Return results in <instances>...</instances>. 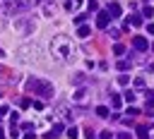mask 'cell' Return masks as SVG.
I'll list each match as a JSON object with an SVG mask.
<instances>
[{
	"label": "cell",
	"mask_w": 154,
	"mask_h": 139,
	"mask_svg": "<svg viewBox=\"0 0 154 139\" xmlns=\"http://www.w3.org/2000/svg\"><path fill=\"white\" fill-rule=\"evenodd\" d=\"M26 89L36 91V98H51L53 96V84L48 79H31V81H26Z\"/></svg>",
	"instance_id": "cell-2"
},
{
	"label": "cell",
	"mask_w": 154,
	"mask_h": 139,
	"mask_svg": "<svg viewBox=\"0 0 154 139\" xmlns=\"http://www.w3.org/2000/svg\"><path fill=\"white\" fill-rule=\"evenodd\" d=\"M72 101H75V103H84V101H87V89H77L75 96H72Z\"/></svg>",
	"instance_id": "cell-12"
},
{
	"label": "cell",
	"mask_w": 154,
	"mask_h": 139,
	"mask_svg": "<svg viewBox=\"0 0 154 139\" xmlns=\"http://www.w3.org/2000/svg\"><path fill=\"white\" fill-rule=\"evenodd\" d=\"M63 7H65L67 12H77V10L82 7V0H63Z\"/></svg>",
	"instance_id": "cell-8"
},
{
	"label": "cell",
	"mask_w": 154,
	"mask_h": 139,
	"mask_svg": "<svg viewBox=\"0 0 154 139\" xmlns=\"http://www.w3.org/2000/svg\"><path fill=\"white\" fill-rule=\"evenodd\" d=\"M142 17H144V19H152V17H154V7H152V5H144V7H142Z\"/></svg>",
	"instance_id": "cell-18"
},
{
	"label": "cell",
	"mask_w": 154,
	"mask_h": 139,
	"mask_svg": "<svg viewBox=\"0 0 154 139\" xmlns=\"http://www.w3.org/2000/svg\"><path fill=\"white\" fill-rule=\"evenodd\" d=\"M14 31H17L19 36H29L31 31H36V19H31V17L17 19V22H14Z\"/></svg>",
	"instance_id": "cell-3"
},
{
	"label": "cell",
	"mask_w": 154,
	"mask_h": 139,
	"mask_svg": "<svg viewBox=\"0 0 154 139\" xmlns=\"http://www.w3.org/2000/svg\"><path fill=\"white\" fill-rule=\"evenodd\" d=\"M19 105H22V108H29V105H34V101H29V98H22V101H19Z\"/></svg>",
	"instance_id": "cell-27"
},
{
	"label": "cell",
	"mask_w": 154,
	"mask_h": 139,
	"mask_svg": "<svg viewBox=\"0 0 154 139\" xmlns=\"http://www.w3.org/2000/svg\"><path fill=\"white\" fill-rule=\"evenodd\" d=\"M116 139H132L128 132H120V134H116Z\"/></svg>",
	"instance_id": "cell-32"
},
{
	"label": "cell",
	"mask_w": 154,
	"mask_h": 139,
	"mask_svg": "<svg viewBox=\"0 0 154 139\" xmlns=\"http://www.w3.org/2000/svg\"><path fill=\"white\" fill-rule=\"evenodd\" d=\"M7 14H10V12H7V5H5V2H0V31L5 29V22H7Z\"/></svg>",
	"instance_id": "cell-11"
},
{
	"label": "cell",
	"mask_w": 154,
	"mask_h": 139,
	"mask_svg": "<svg viewBox=\"0 0 154 139\" xmlns=\"http://www.w3.org/2000/svg\"><path fill=\"white\" fill-rule=\"evenodd\" d=\"M137 137L140 139H149V127L147 125H137Z\"/></svg>",
	"instance_id": "cell-15"
},
{
	"label": "cell",
	"mask_w": 154,
	"mask_h": 139,
	"mask_svg": "<svg viewBox=\"0 0 154 139\" xmlns=\"http://www.w3.org/2000/svg\"><path fill=\"white\" fill-rule=\"evenodd\" d=\"M99 139H113V134H111V132H101V134H99Z\"/></svg>",
	"instance_id": "cell-31"
},
{
	"label": "cell",
	"mask_w": 154,
	"mask_h": 139,
	"mask_svg": "<svg viewBox=\"0 0 154 139\" xmlns=\"http://www.w3.org/2000/svg\"><path fill=\"white\" fill-rule=\"evenodd\" d=\"M113 53H116V55H123V53H125V46H123V43H116V46H113Z\"/></svg>",
	"instance_id": "cell-24"
},
{
	"label": "cell",
	"mask_w": 154,
	"mask_h": 139,
	"mask_svg": "<svg viewBox=\"0 0 154 139\" xmlns=\"http://www.w3.org/2000/svg\"><path fill=\"white\" fill-rule=\"evenodd\" d=\"M125 115H128V117H135V115H140V108H132V105H130Z\"/></svg>",
	"instance_id": "cell-25"
},
{
	"label": "cell",
	"mask_w": 154,
	"mask_h": 139,
	"mask_svg": "<svg viewBox=\"0 0 154 139\" xmlns=\"http://www.w3.org/2000/svg\"><path fill=\"white\" fill-rule=\"evenodd\" d=\"M67 137H70V139H77V137H79V129H77V127H67Z\"/></svg>",
	"instance_id": "cell-23"
},
{
	"label": "cell",
	"mask_w": 154,
	"mask_h": 139,
	"mask_svg": "<svg viewBox=\"0 0 154 139\" xmlns=\"http://www.w3.org/2000/svg\"><path fill=\"white\" fill-rule=\"evenodd\" d=\"M132 46H135V50H140V53H144V50L149 48V43H147L144 36H135V38H132Z\"/></svg>",
	"instance_id": "cell-7"
},
{
	"label": "cell",
	"mask_w": 154,
	"mask_h": 139,
	"mask_svg": "<svg viewBox=\"0 0 154 139\" xmlns=\"http://www.w3.org/2000/svg\"><path fill=\"white\" fill-rule=\"evenodd\" d=\"M120 105H123V98H120L118 93H113V96H111V108H113V110H120Z\"/></svg>",
	"instance_id": "cell-14"
},
{
	"label": "cell",
	"mask_w": 154,
	"mask_h": 139,
	"mask_svg": "<svg viewBox=\"0 0 154 139\" xmlns=\"http://www.w3.org/2000/svg\"><path fill=\"white\" fill-rule=\"evenodd\" d=\"M89 10L96 12V10H99V0H89Z\"/></svg>",
	"instance_id": "cell-28"
},
{
	"label": "cell",
	"mask_w": 154,
	"mask_h": 139,
	"mask_svg": "<svg viewBox=\"0 0 154 139\" xmlns=\"http://www.w3.org/2000/svg\"><path fill=\"white\" fill-rule=\"evenodd\" d=\"M118 84H120V86H128V84H130V77H128V74L123 72V74L118 77Z\"/></svg>",
	"instance_id": "cell-21"
},
{
	"label": "cell",
	"mask_w": 154,
	"mask_h": 139,
	"mask_svg": "<svg viewBox=\"0 0 154 139\" xmlns=\"http://www.w3.org/2000/svg\"><path fill=\"white\" fill-rule=\"evenodd\" d=\"M152 50H154V43H152Z\"/></svg>",
	"instance_id": "cell-39"
},
{
	"label": "cell",
	"mask_w": 154,
	"mask_h": 139,
	"mask_svg": "<svg viewBox=\"0 0 154 139\" xmlns=\"http://www.w3.org/2000/svg\"><path fill=\"white\" fill-rule=\"evenodd\" d=\"M63 132H65V125H63V122H55V125H53L43 137H46V139H55V137H60Z\"/></svg>",
	"instance_id": "cell-5"
},
{
	"label": "cell",
	"mask_w": 154,
	"mask_h": 139,
	"mask_svg": "<svg viewBox=\"0 0 154 139\" xmlns=\"http://www.w3.org/2000/svg\"><path fill=\"white\" fill-rule=\"evenodd\" d=\"M10 120H12V125H17V122H19V115H17V113H12V115H10Z\"/></svg>",
	"instance_id": "cell-33"
},
{
	"label": "cell",
	"mask_w": 154,
	"mask_h": 139,
	"mask_svg": "<svg viewBox=\"0 0 154 139\" xmlns=\"http://www.w3.org/2000/svg\"><path fill=\"white\" fill-rule=\"evenodd\" d=\"M72 53H75V46H72V38H70V36H65V34L53 36V41H51V55H53L55 60L67 62V60L72 58Z\"/></svg>",
	"instance_id": "cell-1"
},
{
	"label": "cell",
	"mask_w": 154,
	"mask_h": 139,
	"mask_svg": "<svg viewBox=\"0 0 154 139\" xmlns=\"http://www.w3.org/2000/svg\"><path fill=\"white\" fill-rule=\"evenodd\" d=\"M144 101H147V108L152 110L154 108V89H147L144 91Z\"/></svg>",
	"instance_id": "cell-13"
},
{
	"label": "cell",
	"mask_w": 154,
	"mask_h": 139,
	"mask_svg": "<svg viewBox=\"0 0 154 139\" xmlns=\"http://www.w3.org/2000/svg\"><path fill=\"white\" fill-rule=\"evenodd\" d=\"M147 34H152V36H154V24H147Z\"/></svg>",
	"instance_id": "cell-34"
},
{
	"label": "cell",
	"mask_w": 154,
	"mask_h": 139,
	"mask_svg": "<svg viewBox=\"0 0 154 139\" xmlns=\"http://www.w3.org/2000/svg\"><path fill=\"white\" fill-rule=\"evenodd\" d=\"M22 129H26V132H31V129H34V125H31V122H22Z\"/></svg>",
	"instance_id": "cell-30"
},
{
	"label": "cell",
	"mask_w": 154,
	"mask_h": 139,
	"mask_svg": "<svg viewBox=\"0 0 154 139\" xmlns=\"http://www.w3.org/2000/svg\"><path fill=\"white\" fill-rule=\"evenodd\" d=\"M84 81H87V77H84V74H75V77H72V84H77V86H82Z\"/></svg>",
	"instance_id": "cell-20"
},
{
	"label": "cell",
	"mask_w": 154,
	"mask_h": 139,
	"mask_svg": "<svg viewBox=\"0 0 154 139\" xmlns=\"http://www.w3.org/2000/svg\"><path fill=\"white\" fill-rule=\"evenodd\" d=\"M96 115H99V117H108V115H111V110H108L106 105H99V108H96Z\"/></svg>",
	"instance_id": "cell-19"
},
{
	"label": "cell",
	"mask_w": 154,
	"mask_h": 139,
	"mask_svg": "<svg viewBox=\"0 0 154 139\" xmlns=\"http://www.w3.org/2000/svg\"><path fill=\"white\" fill-rule=\"evenodd\" d=\"M147 70H149V72H154V62H149V65H147Z\"/></svg>",
	"instance_id": "cell-35"
},
{
	"label": "cell",
	"mask_w": 154,
	"mask_h": 139,
	"mask_svg": "<svg viewBox=\"0 0 154 139\" xmlns=\"http://www.w3.org/2000/svg\"><path fill=\"white\" fill-rule=\"evenodd\" d=\"M108 34H111V38H118V36H120V31H118V29H108Z\"/></svg>",
	"instance_id": "cell-29"
},
{
	"label": "cell",
	"mask_w": 154,
	"mask_h": 139,
	"mask_svg": "<svg viewBox=\"0 0 154 139\" xmlns=\"http://www.w3.org/2000/svg\"><path fill=\"white\" fill-rule=\"evenodd\" d=\"M125 24H132V26H140V24H142V17H140V14H130V17L125 19Z\"/></svg>",
	"instance_id": "cell-16"
},
{
	"label": "cell",
	"mask_w": 154,
	"mask_h": 139,
	"mask_svg": "<svg viewBox=\"0 0 154 139\" xmlns=\"http://www.w3.org/2000/svg\"><path fill=\"white\" fill-rule=\"evenodd\" d=\"M0 139H5V132H2V127H0Z\"/></svg>",
	"instance_id": "cell-36"
},
{
	"label": "cell",
	"mask_w": 154,
	"mask_h": 139,
	"mask_svg": "<svg viewBox=\"0 0 154 139\" xmlns=\"http://www.w3.org/2000/svg\"><path fill=\"white\" fill-rule=\"evenodd\" d=\"M132 62H135L132 58H125V60H118V62H116V67H118L120 72H128V70L132 67Z\"/></svg>",
	"instance_id": "cell-10"
},
{
	"label": "cell",
	"mask_w": 154,
	"mask_h": 139,
	"mask_svg": "<svg viewBox=\"0 0 154 139\" xmlns=\"http://www.w3.org/2000/svg\"><path fill=\"white\" fill-rule=\"evenodd\" d=\"M0 58H5V50H2V48H0Z\"/></svg>",
	"instance_id": "cell-37"
},
{
	"label": "cell",
	"mask_w": 154,
	"mask_h": 139,
	"mask_svg": "<svg viewBox=\"0 0 154 139\" xmlns=\"http://www.w3.org/2000/svg\"><path fill=\"white\" fill-rule=\"evenodd\" d=\"M108 22H111V14H108V10L96 14V26H99V29H108Z\"/></svg>",
	"instance_id": "cell-6"
},
{
	"label": "cell",
	"mask_w": 154,
	"mask_h": 139,
	"mask_svg": "<svg viewBox=\"0 0 154 139\" xmlns=\"http://www.w3.org/2000/svg\"><path fill=\"white\" fill-rule=\"evenodd\" d=\"M135 98H137V93H135L132 89H128V91H125V101H128V103H132Z\"/></svg>",
	"instance_id": "cell-22"
},
{
	"label": "cell",
	"mask_w": 154,
	"mask_h": 139,
	"mask_svg": "<svg viewBox=\"0 0 154 139\" xmlns=\"http://www.w3.org/2000/svg\"><path fill=\"white\" fill-rule=\"evenodd\" d=\"M135 86H137V89H144V77H137V79H135Z\"/></svg>",
	"instance_id": "cell-26"
},
{
	"label": "cell",
	"mask_w": 154,
	"mask_h": 139,
	"mask_svg": "<svg viewBox=\"0 0 154 139\" xmlns=\"http://www.w3.org/2000/svg\"><path fill=\"white\" fill-rule=\"evenodd\" d=\"M36 2H48V0H36Z\"/></svg>",
	"instance_id": "cell-38"
},
{
	"label": "cell",
	"mask_w": 154,
	"mask_h": 139,
	"mask_svg": "<svg viewBox=\"0 0 154 139\" xmlns=\"http://www.w3.org/2000/svg\"><path fill=\"white\" fill-rule=\"evenodd\" d=\"M89 34H91V29H89L87 24H79V29H77V36H79V38H87Z\"/></svg>",
	"instance_id": "cell-17"
},
{
	"label": "cell",
	"mask_w": 154,
	"mask_h": 139,
	"mask_svg": "<svg viewBox=\"0 0 154 139\" xmlns=\"http://www.w3.org/2000/svg\"><path fill=\"white\" fill-rule=\"evenodd\" d=\"M7 5V12L10 14H22V12H29L31 10V2L29 0H5Z\"/></svg>",
	"instance_id": "cell-4"
},
{
	"label": "cell",
	"mask_w": 154,
	"mask_h": 139,
	"mask_svg": "<svg viewBox=\"0 0 154 139\" xmlns=\"http://www.w3.org/2000/svg\"><path fill=\"white\" fill-rule=\"evenodd\" d=\"M106 10H108V14H111L113 19H118V17L123 14V10H120V5H118V2H108V7H106Z\"/></svg>",
	"instance_id": "cell-9"
}]
</instances>
